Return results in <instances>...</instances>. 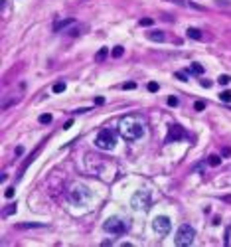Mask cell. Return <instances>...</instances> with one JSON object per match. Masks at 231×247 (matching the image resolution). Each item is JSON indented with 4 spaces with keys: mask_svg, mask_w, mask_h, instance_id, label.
Wrapping results in <instances>:
<instances>
[{
    "mask_svg": "<svg viewBox=\"0 0 231 247\" xmlns=\"http://www.w3.org/2000/svg\"><path fill=\"white\" fill-rule=\"evenodd\" d=\"M196 237V231L194 227H190V225H180V229L176 231V237H174V243L178 247H188L192 245V241Z\"/></svg>",
    "mask_w": 231,
    "mask_h": 247,
    "instance_id": "3",
    "label": "cell"
},
{
    "mask_svg": "<svg viewBox=\"0 0 231 247\" xmlns=\"http://www.w3.org/2000/svg\"><path fill=\"white\" fill-rule=\"evenodd\" d=\"M229 81H231L229 75H219V83H221V85H227Z\"/></svg>",
    "mask_w": 231,
    "mask_h": 247,
    "instance_id": "26",
    "label": "cell"
},
{
    "mask_svg": "<svg viewBox=\"0 0 231 247\" xmlns=\"http://www.w3.org/2000/svg\"><path fill=\"white\" fill-rule=\"evenodd\" d=\"M186 137V131L182 128L180 125H174L170 128V132H168V137H166V142H174V141H182V138Z\"/></svg>",
    "mask_w": 231,
    "mask_h": 247,
    "instance_id": "8",
    "label": "cell"
},
{
    "mask_svg": "<svg viewBox=\"0 0 231 247\" xmlns=\"http://www.w3.org/2000/svg\"><path fill=\"white\" fill-rule=\"evenodd\" d=\"M194 109H196V111H203V109H206V101H196V103H194Z\"/></svg>",
    "mask_w": 231,
    "mask_h": 247,
    "instance_id": "24",
    "label": "cell"
},
{
    "mask_svg": "<svg viewBox=\"0 0 231 247\" xmlns=\"http://www.w3.org/2000/svg\"><path fill=\"white\" fill-rule=\"evenodd\" d=\"M103 229H105V231H109V233H113V235H121V233L127 231V223L122 222L121 218L113 216V218H109V219H105Z\"/></svg>",
    "mask_w": 231,
    "mask_h": 247,
    "instance_id": "4",
    "label": "cell"
},
{
    "mask_svg": "<svg viewBox=\"0 0 231 247\" xmlns=\"http://www.w3.org/2000/svg\"><path fill=\"white\" fill-rule=\"evenodd\" d=\"M107 53H109V50H107V47H101V50L97 52V57H95V60H97V61H103L105 57H107Z\"/></svg>",
    "mask_w": 231,
    "mask_h": 247,
    "instance_id": "19",
    "label": "cell"
},
{
    "mask_svg": "<svg viewBox=\"0 0 231 247\" xmlns=\"http://www.w3.org/2000/svg\"><path fill=\"white\" fill-rule=\"evenodd\" d=\"M152 24H154L152 18H140L138 20V26H144V28H146V26H152Z\"/></svg>",
    "mask_w": 231,
    "mask_h": 247,
    "instance_id": "21",
    "label": "cell"
},
{
    "mask_svg": "<svg viewBox=\"0 0 231 247\" xmlns=\"http://www.w3.org/2000/svg\"><path fill=\"white\" fill-rule=\"evenodd\" d=\"M219 101H223V103H231V91H223V93H219Z\"/></svg>",
    "mask_w": 231,
    "mask_h": 247,
    "instance_id": "18",
    "label": "cell"
},
{
    "mask_svg": "<svg viewBox=\"0 0 231 247\" xmlns=\"http://www.w3.org/2000/svg\"><path fill=\"white\" fill-rule=\"evenodd\" d=\"M172 2H178V4H188L186 0H172Z\"/></svg>",
    "mask_w": 231,
    "mask_h": 247,
    "instance_id": "34",
    "label": "cell"
},
{
    "mask_svg": "<svg viewBox=\"0 0 231 247\" xmlns=\"http://www.w3.org/2000/svg\"><path fill=\"white\" fill-rule=\"evenodd\" d=\"M71 125H73V121H67L65 125H63V128H71Z\"/></svg>",
    "mask_w": 231,
    "mask_h": 247,
    "instance_id": "33",
    "label": "cell"
},
{
    "mask_svg": "<svg viewBox=\"0 0 231 247\" xmlns=\"http://www.w3.org/2000/svg\"><path fill=\"white\" fill-rule=\"evenodd\" d=\"M119 132L127 141H136V138L144 137L146 125H144V121L138 119V117H125V119L119 121Z\"/></svg>",
    "mask_w": 231,
    "mask_h": 247,
    "instance_id": "1",
    "label": "cell"
},
{
    "mask_svg": "<svg viewBox=\"0 0 231 247\" xmlns=\"http://www.w3.org/2000/svg\"><path fill=\"white\" fill-rule=\"evenodd\" d=\"M75 24H77V22H75L73 18H67V20H61V22H57L56 26H53V30H56V32H60V30H67L69 26H75Z\"/></svg>",
    "mask_w": 231,
    "mask_h": 247,
    "instance_id": "10",
    "label": "cell"
},
{
    "mask_svg": "<svg viewBox=\"0 0 231 247\" xmlns=\"http://www.w3.org/2000/svg\"><path fill=\"white\" fill-rule=\"evenodd\" d=\"M122 89H127V91H132V89H136V83H134V81H127L125 85H122Z\"/></svg>",
    "mask_w": 231,
    "mask_h": 247,
    "instance_id": "25",
    "label": "cell"
},
{
    "mask_svg": "<svg viewBox=\"0 0 231 247\" xmlns=\"http://www.w3.org/2000/svg\"><path fill=\"white\" fill-rule=\"evenodd\" d=\"M221 154H223L225 158H229V156H231V148H223V150H221Z\"/></svg>",
    "mask_w": 231,
    "mask_h": 247,
    "instance_id": "29",
    "label": "cell"
},
{
    "mask_svg": "<svg viewBox=\"0 0 231 247\" xmlns=\"http://www.w3.org/2000/svg\"><path fill=\"white\" fill-rule=\"evenodd\" d=\"M166 103H168L170 107H178V97H174V95H170V97L166 99Z\"/></svg>",
    "mask_w": 231,
    "mask_h": 247,
    "instance_id": "23",
    "label": "cell"
},
{
    "mask_svg": "<svg viewBox=\"0 0 231 247\" xmlns=\"http://www.w3.org/2000/svg\"><path fill=\"white\" fill-rule=\"evenodd\" d=\"M207 164L209 166H219V164H221V156H219V154H209Z\"/></svg>",
    "mask_w": 231,
    "mask_h": 247,
    "instance_id": "12",
    "label": "cell"
},
{
    "mask_svg": "<svg viewBox=\"0 0 231 247\" xmlns=\"http://www.w3.org/2000/svg\"><path fill=\"white\" fill-rule=\"evenodd\" d=\"M158 89H160V85H158L156 81H150V83H148V91H150V93H156Z\"/></svg>",
    "mask_w": 231,
    "mask_h": 247,
    "instance_id": "22",
    "label": "cell"
},
{
    "mask_svg": "<svg viewBox=\"0 0 231 247\" xmlns=\"http://www.w3.org/2000/svg\"><path fill=\"white\" fill-rule=\"evenodd\" d=\"M190 71H192V73H198V75H202L203 71H206V69H203V65H202V63L194 61V63H192V65H190Z\"/></svg>",
    "mask_w": 231,
    "mask_h": 247,
    "instance_id": "13",
    "label": "cell"
},
{
    "mask_svg": "<svg viewBox=\"0 0 231 247\" xmlns=\"http://www.w3.org/2000/svg\"><path fill=\"white\" fill-rule=\"evenodd\" d=\"M40 123H42V125H50V123H51V115H50V113L40 115Z\"/></svg>",
    "mask_w": 231,
    "mask_h": 247,
    "instance_id": "20",
    "label": "cell"
},
{
    "mask_svg": "<svg viewBox=\"0 0 231 247\" xmlns=\"http://www.w3.org/2000/svg\"><path fill=\"white\" fill-rule=\"evenodd\" d=\"M51 91H53V93H63V91H65V83H63V81L56 83V85L51 87Z\"/></svg>",
    "mask_w": 231,
    "mask_h": 247,
    "instance_id": "17",
    "label": "cell"
},
{
    "mask_svg": "<svg viewBox=\"0 0 231 247\" xmlns=\"http://www.w3.org/2000/svg\"><path fill=\"white\" fill-rule=\"evenodd\" d=\"M95 146L101 148V150H113L117 146V137L113 131H101L97 137H95Z\"/></svg>",
    "mask_w": 231,
    "mask_h": 247,
    "instance_id": "2",
    "label": "cell"
},
{
    "mask_svg": "<svg viewBox=\"0 0 231 247\" xmlns=\"http://www.w3.org/2000/svg\"><path fill=\"white\" fill-rule=\"evenodd\" d=\"M14 212H16V204H10V206H6V208L2 210V216H4V218H8L10 213H14Z\"/></svg>",
    "mask_w": 231,
    "mask_h": 247,
    "instance_id": "16",
    "label": "cell"
},
{
    "mask_svg": "<svg viewBox=\"0 0 231 247\" xmlns=\"http://www.w3.org/2000/svg\"><path fill=\"white\" fill-rule=\"evenodd\" d=\"M122 53H125V47H122V46H115V47H113V52H111V56L113 57H121Z\"/></svg>",
    "mask_w": 231,
    "mask_h": 247,
    "instance_id": "15",
    "label": "cell"
},
{
    "mask_svg": "<svg viewBox=\"0 0 231 247\" xmlns=\"http://www.w3.org/2000/svg\"><path fill=\"white\" fill-rule=\"evenodd\" d=\"M186 34H188V38H192V40H198V42H200L202 38H203V36H202V32L198 30V28H188V30H186Z\"/></svg>",
    "mask_w": 231,
    "mask_h": 247,
    "instance_id": "11",
    "label": "cell"
},
{
    "mask_svg": "<svg viewBox=\"0 0 231 247\" xmlns=\"http://www.w3.org/2000/svg\"><path fill=\"white\" fill-rule=\"evenodd\" d=\"M148 40H152V42H164L166 40V34L162 30H152V32H148Z\"/></svg>",
    "mask_w": 231,
    "mask_h": 247,
    "instance_id": "9",
    "label": "cell"
},
{
    "mask_svg": "<svg viewBox=\"0 0 231 247\" xmlns=\"http://www.w3.org/2000/svg\"><path fill=\"white\" fill-rule=\"evenodd\" d=\"M22 154H24V146H18L16 148V156H22Z\"/></svg>",
    "mask_w": 231,
    "mask_h": 247,
    "instance_id": "30",
    "label": "cell"
},
{
    "mask_svg": "<svg viewBox=\"0 0 231 247\" xmlns=\"http://www.w3.org/2000/svg\"><path fill=\"white\" fill-rule=\"evenodd\" d=\"M14 194H16L14 188H6V192H4V196H6V198H14Z\"/></svg>",
    "mask_w": 231,
    "mask_h": 247,
    "instance_id": "27",
    "label": "cell"
},
{
    "mask_svg": "<svg viewBox=\"0 0 231 247\" xmlns=\"http://www.w3.org/2000/svg\"><path fill=\"white\" fill-rule=\"evenodd\" d=\"M170 227H172V223H170V218L168 216H156V218L152 219V229L158 235H168Z\"/></svg>",
    "mask_w": 231,
    "mask_h": 247,
    "instance_id": "6",
    "label": "cell"
},
{
    "mask_svg": "<svg viewBox=\"0 0 231 247\" xmlns=\"http://www.w3.org/2000/svg\"><path fill=\"white\" fill-rule=\"evenodd\" d=\"M103 103H105L103 97H95V105H103Z\"/></svg>",
    "mask_w": 231,
    "mask_h": 247,
    "instance_id": "32",
    "label": "cell"
},
{
    "mask_svg": "<svg viewBox=\"0 0 231 247\" xmlns=\"http://www.w3.org/2000/svg\"><path fill=\"white\" fill-rule=\"evenodd\" d=\"M150 204H152V200H150L148 192H136V194L132 196V200H131V206L134 208V210H148Z\"/></svg>",
    "mask_w": 231,
    "mask_h": 247,
    "instance_id": "5",
    "label": "cell"
},
{
    "mask_svg": "<svg viewBox=\"0 0 231 247\" xmlns=\"http://www.w3.org/2000/svg\"><path fill=\"white\" fill-rule=\"evenodd\" d=\"M176 77H178L180 81H188V75H186V73H182V71H178V73H176Z\"/></svg>",
    "mask_w": 231,
    "mask_h": 247,
    "instance_id": "28",
    "label": "cell"
},
{
    "mask_svg": "<svg viewBox=\"0 0 231 247\" xmlns=\"http://www.w3.org/2000/svg\"><path fill=\"white\" fill-rule=\"evenodd\" d=\"M69 198H71L73 204H83L89 198V190L85 186H75L71 190V196H69Z\"/></svg>",
    "mask_w": 231,
    "mask_h": 247,
    "instance_id": "7",
    "label": "cell"
},
{
    "mask_svg": "<svg viewBox=\"0 0 231 247\" xmlns=\"http://www.w3.org/2000/svg\"><path fill=\"white\" fill-rule=\"evenodd\" d=\"M16 227H18V229H34V227H44V223H18V225H16Z\"/></svg>",
    "mask_w": 231,
    "mask_h": 247,
    "instance_id": "14",
    "label": "cell"
},
{
    "mask_svg": "<svg viewBox=\"0 0 231 247\" xmlns=\"http://www.w3.org/2000/svg\"><path fill=\"white\" fill-rule=\"evenodd\" d=\"M202 85L203 87H211V81H209V79H202Z\"/></svg>",
    "mask_w": 231,
    "mask_h": 247,
    "instance_id": "31",
    "label": "cell"
}]
</instances>
